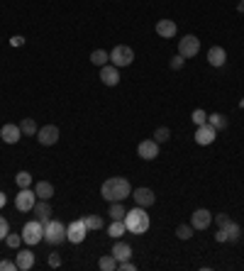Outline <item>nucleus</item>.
I'll use <instances>...</instances> for the list:
<instances>
[{
  "label": "nucleus",
  "instance_id": "f257e3e1",
  "mask_svg": "<svg viewBox=\"0 0 244 271\" xmlns=\"http://www.w3.org/2000/svg\"><path fill=\"white\" fill-rule=\"evenodd\" d=\"M100 196H103V198H105L108 203L125 201L127 196H132V186H130V181L122 179V176H112V179L103 181Z\"/></svg>",
  "mask_w": 244,
  "mask_h": 271
},
{
  "label": "nucleus",
  "instance_id": "4c0bfd02",
  "mask_svg": "<svg viewBox=\"0 0 244 271\" xmlns=\"http://www.w3.org/2000/svg\"><path fill=\"white\" fill-rule=\"evenodd\" d=\"M183 64H186V59H183L181 54H178V56H173V59H171V69L178 71V69H183Z\"/></svg>",
  "mask_w": 244,
  "mask_h": 271
},
{
  "label": "nucleus",
  "instance_id": "aec40b11",
  "mask_svg": "<svg viewBox=\"0 0 244 271\" xmlns=\"http://www.w3.org/2000/svg\"><path fill=\"white\" fill-rule=\"evenodd\" d=\"M112 257L117 261H125V259H130L132 257V247L127 244V242H122V240H117L115 244H112Z\"/></svg>",
  "mask_w": 244,
  "mask_h": 271
},
{
  "label": "nucleus",
  "instance_id": "cd10ccee",
  "mask_svg": "<svg viewBox=\"0 0 244 271\" xmlns=\"http://www.w3.org/2000/svg\"><path fill=\"white\" fill-rule=\"evenodd\" d=\"M83 222H86V227H88V230H103V218H100V215H86Z\"/></svg>",
  "mask_w": 244,
  "mask_h": 271
},
{
  "label": "nucleus",
  "instance_id": "39448f33",
  "mask_svg": "<svg viewBox=\"0 0 244 271\" xmlns=\"http://www.w3.org/2000/svg\"><path fill=\"white\" fill-rule=\"evenodd\" d=\"M110 61H112V66L125 69V66H130L134 61V51L130 49V47H125V44H117V47L110 51Z\"/></svg>",
  "mask_w": 244,
  "mask_h": 271
},
{
  "label": "nucleus",
  "instance_id": "1a4fd4ad",
  "mask_svg": "<svg viewBox=\"0 0 244 271\" xmlns=\"http://www.w3.org/2000/svg\"><path fill=\"white\" fill-rule=\"evenodd\" d=\"M34 203H37V193H34V188H20V193L15 196V208L20 212H27L34 208Z\"/></svg>",
  "mask_w": 244,
  "mask_h": 271
},
{
  "label": "nucleus",
  "instance_id": "f03ea898",
  "mask_svg": "<svg viewBox=\"0 0 244 271\" xmlns=\"http://www.w3.org/2000/svg\"><path fill=\"white\" fill-rule=\"evenodd\" d=\"M125 225H127V232L132 235H144L149 230V215H147V208L137 205L134 210H127L125 215Z\"/></svg>",
  "mask_w": 244,
  "mask_h": 271
},
{
  "label": "nucleus",
  "instance_id": "a211bd4d",
  "mask_svg": "<svg viewBox=\"0 0 244 271\" xmlns=\"http://www.w3.org/2000/svg\"><path fill=\"white\" fill-rule=\"evenodd\" d=\"M208 61H210V66L220 69V66H225V61H227V51H225L222 47H210V51H208Z\"/></svg>",
  "mask_w": 244,
  "mask_h": 271
},
{
  "label": "nucleus",
  "instance_id": "c756f323",
  "mask_svg": "<svg viewBox=\"0 0 244 271\" xmlns=\"http://www.w3.org/2000/svg\"><path fill=\"white\" fill-rule=\"evenodd\" d=\"M20 130L25 132V134H37V130H39V127H37V122L32 120V118H25V120L20 122Z\"/></svg>",
  "mask_w": 244,
  "mask_h": 271
},
{
  "label": "nucleus",
  "instance_id": "58836bf2",
  "mask_svg": "<svg viewBox=\"0 0 244 271\" xmlns=\"http://www.w3.org/2000/svg\"><path fill=\"white\" fill-rule=\"evenodd\" d=\"M49 266H51V269H59V266H61V257H59V254H51V257H49Z\"/></svg>",
  "mask_w": 244,
  "mask_h": 271
},
{
  "label": "nucleus",
  "instance_id": "a19ab883",
  "mask_svg": "<svg viewBox=\"0 0 244 271\" xmlns=\"http://www.w3.org/2000/svg\"><path fill=\"white\" fill-rule=\"evenodd\" d=\"M5 203H8V196H5V193L0 191V208H5Z\"/></svg>",
  "mask_w": 244,
  "mask_h": 271
},
{
  "label": "nucleus",
  "instance_id": "0eeeda50",
  "mask_svg": "<svg viewBox=\"0 0 244 271\" xmlns=\"http://www.w3.org/2000/svg\"><path fill=\"white\" fill-rule=\"evenodd\" d=\"M198 51H200V40H198L195 34L181 37V42H178V54H181L183 59H191V56H195Z\"/></svg>",
  "mask_w": 244,
  "mask_h": 271
},
{
  "label": "nucleus",
  "instance_id": "ea45409f",
  "mask_svg": "<svg viewBox=\"0 0 244 271\" xmlns=\"http://www.w3.org/2000/svg\"><path fill=\"white\" fill-rule=\"evenodd\" d=\"M215 240H217V242H227V235H225V230H217Z\"/></svg>",
  "mask_w": 244,
  "mask_h": 271
},
{
  "label": "nucleus",
  "instance_id": "7ed1b4c3",
  "mask_svg": "<svg viewBox=\"0 0 244 271\" xmlns=\"http://www.w3.org/2000/svg\"><path fill=\"white\" fill-rule=\"evenodd\" d=\"M20 235H22V242H25V244H30V247L39 244V242L44 240V222L42 220L25 222V227H22Z\"/></svg>",
  "mask_w": 244,
  "mask_h": 271
},
{
  "label": "nucleus",
  "instance_id": "c85d7f7f",
  "mask_svg": "<svg viewBox=\"0 0 244 271\" xmlns=\"http://www.w3.org/2000/svg\"><path fill=\"white\" fill-rule=\"evenodd\" d=\"M193 225H178V227H176V237H178V240H191V237H193Z\"/></svg>",
  "mask_w": 244,
  "mask_h": 271
},
{
  "label": "nucleus",
  "instance_id": "e433bc0d",
  "mask_svg": "<svg viewBox=\"0 0 244 271\" xmlns=\"http://www.w3.org/2000/svg\"><path fill=\"white\" fill-rule=\"evenodd\" d=\"M117 269H120V271H134L137 266H134L130 259H125V261H117Z\"/></svg>",
  "mask_w": 244,
  "mask_h": 271
},
{
  "label": "nucleus",
  "instance_id": "72a5a7b5",
  "mask_svg": "<svg viewBox=\"0 0 244 271\" xmlns=\"http://www.w3.org/2000/svg\"><path fill=\"white\" fill-rule=\"evenodd\" d=\"M5 242H8V247H10V249H20V244H22V235H10V232H8Z\"/></svg>",
  "mask_w": 244,
  "mask_h": 271
},
{
  "label": "nucleus",
  "instance_id": "412c9836",
  "mask_svg": "<svg viewBox=\"0 0 244 271\" xmlns=\"http://www.w3.org/2000/svg\"><path fill=\"white\" fill-rule=\"evenodd\" d=\"M32 210H34V215H37V220H42L44 225H47V220L51 218V205H49V201H37Z\"/></svg>",
  "mask_w": 244,
  "mask_h": 271
},
{
  "label": "nucleus",
  "instance_id": "4468645a",
  "mask_svg": "<svg viewBox=\"0 0 244 271\" xmlns=\"http://www.w3.org/2000/svg\"><path fill=\"white\" fill-rule=\"evenodd\" d=\"M132 198L137 205H142V208H149L156 203V196H154L152 188H134L132 191Z\"/></svg>",
  "mask_w": 244,
  "mask_h": 271
},
{
  "label": "nucleus",
  "instance_id": "5701e85b",
  "mask_svg": "<svg viewBox=\"0 0 244 271\" xmlns=\"http://www.w3.org/2000/svg\"><path fill=\"white\" fill-rule=\"evenodd\" d=\"M108 215H110V220H125V215H127V210H125V205H122V201L110 203V208H108Z\"/></svg>",
  "mask_w": 244,
  "mask_h": 271
},
{
  "label": "nucleus",
  "instance_id": "2f4dec72",
  "mask_svg": "<svg viewBox=\"0 0 244 271\" xmlns=\"http://www.w3.org/2000/svg\"><path fill=\"white\" fill-rule=\"evenodd\" d=\"M15 181H17V186H20V188H30V186H32V176L27 173V171H20V173L15 176Z\"/></svg>",
  "mask_w": 244,
  "mask_h": 271
},
{
  "label": "nucleus",
  "instance_id": "4be33fe9",
  "mask_svg": "<svg viewBox=\"0 0 244 271\" xmlns=\"http://www.w3.org/2000/svg\"><path fill=\"white\" fill-rule=\"evenodd\" d=\"M34 193H37L39 201H49L51 196H54V186H51L49 181H37L34 183Z\"/></svg>",
  "mask_w": 244,
  "mask_h": 271
},
{
  "label": "nucleus",
  "instance_id": "f704fd0d",
  "mask_svg": "<svg viewBox=\"0 0 244 271\" xmlns=\"http://www.w3.org/2000/svg\"><path fill=\"white\" fill-rule=\"evenodd\" d=\"M8 232H10V222L0 215V240H5V237H8Z\"/></svg>",
  "mask_w": 244,
  "mask_h": 271
},
{
  "label": "nucleus",
  "instance_id": "f3484780",
  "mask_svg": "<svg viewBox=\"0 0 244 271\" xmlns=\"http://www.w3.org/2000/svg\"><path fill=\"white\" fill-rule=\"evenodd\" d=\"M217 230H225V235H227V242H239V237H242V227H239V225H237L232 218L225 222V225H220Z\"/></svg>",
  "mask_w": 244,
  "mask_h": 271
},
{
  "label": "nucleus",
  "instance_id": "423d86ee",
  "mask_svg": "<svg viewBox=\"0 0 244 271\" xmlns=\"http://www.w3.org/2000/svg\"><path fill=\"white\" fill-rule=\"evenodd\" d=\"M86 235H88V227H86V222L81 220H73L66 225V240L71 242V244H81L86 240Z\"/></svg>",
  "mask_w": 244,
  "mask_h": 271
},
{
  "label": "nucleus",
  "instance_id": "dca6fc26",
  "mask_svg": "<svg viewBox=\"0 0 244 271\" xmlns=\"http://www.w3.org/2000/svg\"><path fill=\"white\" fill-rule=\"evenodd\" d=\"M176 32H178V27H176V22L173 20H159L156 22V34H159L161 40H171V37H176Z\"/></svg>",
  "mask_w": 244,
  "mask_h": 271
},
{
  "label": "nucleus",
  "instance_id": "bb28decb",
  "mask_svg": "<svg viewBox=\"0 0 244 271\" xmlns=\"http://www.w3.org/2000/svg\"><path fill=\"white\" fill-rule=\"evenodd\" d=\"M208 122L213 125L215 130H225V127L230 125V122H227V118H225V115H220V112H215V115H208Z\"/></svg>",
  "mask_w": 244,
  "mask_h": 271
},
{
  "label": "nucleus",
  "instance_id": "9d476101",
  "mask_svg": "<svg viewBox=\"0 0 244 271\" xmlns=\"http://www.w3.org/2000/svg\"><path fill=\"white\" fill-rule=\"evenodd\" d=\"M37 142H39L42 147H51V144H56L59 142V127L56 125H44L37 130Z\"/></svg>",
  "mask_w": 244,
  "mask_h": 271
},
{
  "label": "nucleus",
  "instance_id": "a878e982",
  "mask_svg": "<svg viewBox=\"0 0 244 271\" xmlns=\"http://www.w3.org/2000/svg\"><path fill=\"white\" fill-rule=\"evenodd\" d=\"M98 266H100L103 271H115V269H117V259H115L112 254H105V257H100Z\"/></svg>",
  "mask_w": 244,
  "mask_h": 271
},
{
  "label": "nucleus",
  "instance_id": "2eb2a0df",
  "mask_svg": "<svg viewBox=\"0 0 244 271\" xmlns=\"http://www.w3.org/2000/svg\"><path fill=\"white\" fill-rule=\"evenodd\" d=\"M100 81L105 86H117V83H120V69L112 66V64L100 66Z\"/></svg>",
  "mask_w": 244,
  "mask_h": 271
},
{
  "label": "nucleus",
  "instance_id": "b1692460",
  "mask_svg": "<svg viewBox=\"0 0 244 271\" xmlns=\"http://www.w3.org/2000/svg\"><path fill=\"white\" fill-rule=\"evenodd\" d=\"M125 232H127V225H125V220H112L110 225H108V235H110V237H115V240H120Z\"/></svg>",
  "mask_w": 244,
  "mask_h": 271
},
{
  "label": "nucleus",
  "instance_id": "393cba45",
  "mask_svg": "<svg viewBox=\"0 0 244 271\" xmlns=\"http://www.w3.org/2000/svg\"><path fill=\"white\" fill-rule=\"evenodd\" d=\"M91 61L95 64V66H105L108 61H110V51H105V49H95L91 54Z\"/></svg>",
  "mask_w": 244,
  "mask_h": 271
},
{
  "label": "nucleus",
  "instance_id": "f8f14e48",
  "mask_svg": "<svg viewBox=\"0 0 244 271\" xmlns=\"http://www.w3.org/2000/svg\"><path fill=\"white\" fill-rule=\"evenodd\" d=\"M210 222H213V212L205 210V208H198V210L191 215L193 230H205V227H210Z\"/></svg>",
  "mask_w": 244,
  "mask_h": 271
},
{
  "label": "nucleus",
  "instance_id": "6ab92c4d",
  "mask_svg": "<svg viewBox=\"0 0 244 271\" xmlns=\"http://www.w3.org/2000/svg\"><path fill=\"white\" fill-rule=\"evenodd\" d=\"M15 264H17V269H20V271H30L32 266H34V251H30V249L17 251V259H15Z\"/></svg>",
  "mask_w": 244,
  "mask_h": 271
},
{
  "label": "nucleus",
  "instance_id": "7c9ffc66",
  "mask_svg": "<svg viewBox=\"0 0 244 271\" xmlns=\"http://www.w3.org/2000/svg\"><path fill=\"white\" fill-rule=\"evenodd\" d=\"M154 140L159 142V144L169 142L171 140V130H169V127H156V130H154Z\"/></svg>",
  "mask_w": 244,
  "mask_h": 271
},
{
  "label": "nucleus",
  "instance_id": "79ce46f5",
  "mask_svg": "<svg viewBox=\"0 0 244 271\" xmlns=\"http://www.w3.org/2000/svg\"><path fill=\"white\" fill-rule=\"evenodd\" d=\"M239 12H244V0H239Z\"/></svg>",
  "mask_w": 244,
  "mask_h": 271
},
{
  "label": "nucleus",
  "instance_id": "6e6552de",
  "mask_svg": "<svg viewBox=\"0 0 244 271\" xmlns=\"http://www.w3.org/2000/svg\"><path fill=\"white\" fill-rule=\"evenodd\" d=\"M215 137H217V130H215L210 122H205V125H198V127H195V134H193L195 144L208 147V144H213L215 142Z\"/></svg>",
  "mask_w": 244,
  "mask_h": 271
},
{
  "label": "nucleus",
  "instance_id": "473e14b6",
  "mask_svg": "<svg viewBox=\"0 0 244 271\" xmlns=\"http://www.w3.org/2000/svg\"><path fill=\"white\" fill-rule=\"evenodd\" d=\"M191 120L195 122V127H198V125H205V122H208V112L198 108V110H193V115H191Z\"/></svg>",
  "mask_w": 244,
  "mask_h": 271
},
{
  "label": "nucleus",
  "instance_id": "9b49d317",
  "mask_svg": "<svg viewBox=\"0 0 244 271\" xmlns=\"http://www.w3.org/2000/svg\"><path fill=\"white\" fill-rule=\"evenodd\" d=\"M137 154H139L144 161L156 159V157H159V142H156V140H144V142H139V147H137Z\"/></svg>",
  "mask_w": 244,
  "mask_h": 271
},
{
  "label": "nucleus",
  "instance_id": "20e7f679",
  "mask_svg": "<svg viewBox=\"0 0 244 271\" xmlns=\"http://www.w3.org/2000/svg\"><path fill=\"white\" fill-rule=\"evenodd\" d=\"M66 240V225L61 220H47L44 225V242H49V244H61V242Z\"/></svg>",
  "mask_w": 244,
  "mask_h": 271
},
{
  "label": "nucleus",
  "instance_id": "ddd939ff",
  "mask_svg": "<svg viewBox=\"0 0 244 271\" xmlns=\"http://www.w3.org/2000/svg\"><path fill=\"white\" fill-rule=\"evenodd\" d=\"M0 137H3V142L5 144H17L20 142V137H22V130H20V125H3L0 127Z\"/></svg>",
  "mask_w": 244,
  "mask_h": 271
},
{
  "label": "nucleus",
  "instance_id": "c9c22d12",
  "mask_svg": "<svg viewBox=\"0 0 244 271\" xmlns=\"http://www.w3.org/2000/svg\"><path fill=\"white\" fill-rule=\"evenodd\" d=\"M0 271H20V269H17V264H15V261L3 259V261H0Z\"/></svg>",
  "mask_w": 244,
  "mask_h": 271
}]
</instances>
